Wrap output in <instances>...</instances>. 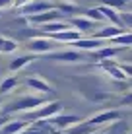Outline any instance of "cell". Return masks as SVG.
<instances>
[{
    "mask_svg": "<svg viewBox=\"0 0 132 134\" xmlns=\"http://www.w3.org/2000/svg\"><path fill=\"white\" fill-rule=\"evenodd\" d=\"M47 103V99L43 95H21V97L14 99L10 105H6L4 109V115L10 113H29V111H35L37 107Z\"/></svg>",
    "mask_w": 132,
    "mask_h": 134,
    "instance_id": "obj_1",
    "label": "cell"
},
{
    "mask_svg": "<svg viewBox=\"0 0 132 134\" xmlns=\"http://www.w3.org/2000/svg\"><path fill=\"white\" fill-rule=\"evenodd\" d=\"M60 113H62V103H60V101H47L45 105L37 107L35 111H29V113H25L24 121H27V122L49 121V119L56 117V115H60Z\"/></svg>",
    "mask_w": 132,
    "mask_h": 134,
    "instance_id": "obj_2",
    "label": "cell"
},
{
    "mask_svg": "<svg viewBox=\"0 0 132 134\" xmlns=\"http://www.w3.org/2000/svg\"><path fill=\"white\" fill-rule=\"evenodd\" d=\"M76 82H80L78 84V90H80V93L84 95L85 99H89V101H93V103H101V101H107L111 95L107 93V91H103V90H99V87H95V86H89V84H85L84 80H80V78H76Z\"/></svg>",
    "mask_w": 132,
    "mask_h": 134,
    "instance_id": "obj_3",
    "label": "cell"
},
{
    "mask_svg": "<svg viewBox=\"0 0 132 134\" xmlns=\"http://www.w3.org/2000/svg\"><path fill=\"white\" fill-rule=\"evenodd\" d=\"M56 8V2H49V0H31L29 4L20 8V14L25 18L29 16H35V14H41V12H49V10H54Z\"/></svg>",
    "mask_w": 132,
    "mask_h": 134,
    "instance_id": "obj_4",
    "label": "cell"
},
{
    "mask_svg": "<svg viewBox=\"0 0 132 134\" xmlns=\"http://www.w3.org/2000/svg\"><path fill=\"white\" fill-rule=\"evenodd\" d=\"M56 45H58V43H54L53 39H49V37H45V35H41V37H31V39L27 41V49H29L31 53H41V54L54 51V49H56Z\"/></svg>",
    "mask_w": 132,
    "mask_h": 134,
    "instance_id": "obj_5",
    "label": "cell"
},
{
    "mask_svg": "<svg viewBox=\"0 0 132 134\" xmlns=\"http://www.w3.org/2000/svg\"><path fill=\"white\" fill-rule=\"evenodd\" d=\"M80 122H82V119L78 115H56V117L49 119V124L54 126L58 132H64V130L76 126V124H80Z\"/></svg>",
    "mask_w": 132,
    "mask_h": 134,
    "instance_id": "obj_6",
    "label": "cell"
},
{
    "mask_svg": "<svg viewBox=\"0 0 132 134\" xmlns=\"http://www.w3.org/2000/svg\"><path fill=\"white\" fill-rule=\"evenodd\" d=\"M60 20V12L54 8V10H49V12H41V14H35V16H29L25 18L27 24H33V25H45V24H51V21H58Z\"/></svg>",
    "mask_w": 132,
    "mask_h": 134,
    "instance_id": "obj_7",
    "label": "cell"
},
{
    "mask_svg": "<svg viewBox=\"0 0 132 134\" xmlns=\"http://www.w3.org/2000/svg\"><path fill=\"white\" fill-rule=\"evenodd\" d=\"M49 58L56 60V62H80L84 58V54L76 49H68V51H58V53L49 54Z\"/></svg>",
    "mask_w": 132,
    "mask_h": 134,
    "instance_id": "obj_8",
    "label": "cell"
},
{
    "mask_svg": "<svg viewBox=\"0 0 132 134\" xmlns=\"http://www.w3.org/2000/svg\"><path fill=\"white\" fill-rule=\"evenodd\" d=\"M115 121H120V113L119 111H103V113L95 115V117L89 119V124L97 128L99 124H105V122H115Z\"/></svg>",
    "mask_w": 132,
    "mask_h": 134,
    "instance_id": "obj_9",
    "label": "cell"
},
{
    "mask_svg": "<svg viewBox=\"0 0 132 134\" xmlns=\"http://www.w3.org/2000/svg\"><path fill=\"white\" fill-rule=\"evenodd\" d=\"M49 39H53L54 43H74V41L82 39V33L76 29H66V31H60V33H53V35H45Z\"/></svg>",
    "mask_w": 132,
    "mask_h": 134,
    "instance_id": "obj_10",
    "label": "cell"
},
{
    "mask_svg": "<svg viewBox=\"0 0 132 134\" xmlns=\"http://www.w3.org/2000/svg\"><path fill=\"white\" fill-rule=\"evenodd\" d=\"M124 33V27H115V25H105L101 27V29H97L93 33V39H99V41H105V39H115V37H119Z\"/></svg>",
    "mask_w": 132,
    "mask_h": 134,
    "instance_id": "obj_11",
    "label": "cell"
},
{
    "mask_svg": "<svg viewBox=\"0 0 132 134\" xmlns=\"http://www.w3.org/2000/svg\"><path fill=\"white\" fill-rule=\"evenodd\" d=\"M72 45V49H76V51H97V49H101V47H105V41H99V39H78V41H74V43H70Z\"/></svg>",
    "mask_w": 132,
    "mask_h": 134,
    "instance_id": "obj_12",
    "label": "cell"
},
{
    "mask_svg": "<svg viewBox=\"0 0 132 134\" xmlns=\"http://www.w3.org/2000/svg\"><path fill=\"white\" fill-rule=\"evenodd\" d=\"M29 124L31 122L24 121V119H14V121H8L2 128H0V134H20V132H24Z\"/></svg>",
    "mask_w": 132,
    "mask_h": 134,
    "instance_id": "obj_13",
    "label": "cell"
},
{
    "mask_svg": "<svg viewBox=\"0 0 132 134\" xmlns=\"http://www.w3.org/2000/svg\"><path fill=\"white\" fill-rule=\"evenodd\" d=\"M25 86L31 87V90L39 91V93H53V87L49 82H45L43 78H37V76H29L25 78Z\"/></svg>",
    "mask_w": 132,
    "mask_h": 134,
    "instance_id": "obj_14",
    "label": "cell"
},
{
    "mask_svg": "<svg viewBox=\"0 0 132 134\" xmlns=\"http://www.w3.org/2000/svg\"><path fill=\"white\" fill-rule=\"evenodd\" d=\"M68 24H70V27H72V29L80 31L82 35H84V33H89V31H91L93 27H95V24H93V21H91V20H88V18H84V16H82V18H80V16L72 18V20L68 21Z\"/></svg>",
    "mask_w": 132,
    "mask_h": 134,
    "instance_id": "obj_15",
    "label": "cell"
},
{
    "mask_svg": "<svg viewBox=\"0 0 132 134\" xmlns=\"http://www.w3.org/2000/svg\"><path fill=\"white\" fill-rule=\"evenodd\" d=\"M99 12H101V16H103V20H109L111 21V25H115V27H122V21H120V14L117 12V10H113V8H109V6H99L97 8Z\"/></svg>",
    "mask_w": 132,
    "mask_h": 134,
    "instance_id": "obj_16",
    "label": "cell"
},
{
    "mask_svg": "<svg viewBox=\"0 0 132 134\" xmlns=\"http://www.w3.org/2000/svg\"><path fill=\"white\" fill-rule=\"evenodd\" d=\"M66 29H70V24L68 21H51V24H45V25H41V33H45V35H53V33H60V31H66Z\"/></svg>",
    "mask_w": 132,
    "mask_h": 134,
    "instance_id": "obj_17",
    "label": "cell"
},
{
    "mask_svg": "<svg viewBox=\"0 0 132 134\" xmlns=\"http://www.w3.org/2000/svg\"><path fill=\"white\" fill-rule=\"evenodd\" d=\"M120 51H122V47H101V49L93 51V58H97V60H109L111 57L119 54Z\"/></svg>",
    "mask_w": 132,
    "mask_h": 134,
    "instance_id": "obj_18",
    "label": "cell"
},
{
    "mask_svg": "<svg viewBox=\"0 0 132 134\" xmlns=\"http://www.w3.org/2000/svg\"><path fill=\"white\" fill-rule=\"evenodd\" d=\"M33 60H35V54H21V57L14 58V60L10 62V70L12 72H18V70H21L24 66H27V64L33 62Z\"/></svg>",
    "mask_w": 132,
    "mask_h": 134,
    "instance_id": "obj_19",
    "label": "cell"
},
{
    "mask_svg": "<svg viewBox=\"0 0 132 134\" xmlns=\"http://www.w3.org/2000/svg\"><path fill=\"white\" fill-rule=\"evenodd\" d=\"M93 132H95V126H91V124L85 121V122H80V124H76V126L64 130L62 134H93Z\"/></svg>",
    "mask_w": 132,
    "mask_h": 134,
    "instance_id": "obj_20",
    "label": "cell"
},
{
    "mask_svg": "<svg viewBox=\"0 0 132 134\" xmlns=\"http://www.w3.org/2000/svg\"><path fill=\"white\" fill-rule=\"evenodd\" d=\"M103 134H128V122L126 121H115Z\"/></svg>",
    "mask_w": 132,
    "mask_h": 134,
    "instance_id": "obj_21",
    "label": "cell"
},
{
    "mask_svg": "<svg viewBox=\"0 0 132 134\" xmlns=\"http://www.w3.org/2000/svg\"><path fill=\"white\" fill-rule=\"evenodd\" d=\"M111 43L115 45V47H132V33H122L119 37H115V39H111Z\"/></svg>",
    "mask_w": 132,
    "mask_h": 134,
    "instance_id": "obj_22",
    "label": "cell"
},
{
    "mask_svg": "<svg viewBox=\"0 0 132 134\" xmlns=\"http://www.w3.org/2000/svg\"><path fill=\"white\" fill-rule=\"evenodd\" d=\"M18 51V43L8 37H0V53H14Z\"/></svg>",
    "mask_w": 132,
    "mask_h": 134,
    "instance_id": "obj_23",
    "label": "cell"
},
{
    "mask_svg": "<svg viewBox=\"0 0 132 134\" xmlns=\"http://www.w3.org/2000/svg\"><path fill=\"white\" fill-rule=\"evenodd\" d=\"M18 86V78H6V80H2V84H0V93H8V91H12L14 87Z\"/></svg>",
    "mask_w": 132,
    "mask_h": 134,
    "instance_id": "obj_24",
    "label": "cell"
},
{
    "mask_svg": "<svg viewBox=\"0 0 132 134\" xmlns=\"http://www.w3.org/2000/svg\"><path fill=\"white\" fill-rule=\"evenodd\" d=\"M84 18L91 20L93 24H97V21H105V20H103V16H101V12H99L97 8H88V10H85V16H84Z\"/></svg>",
    "mask_w": 132,
    "mask_h": 134,
    "instance_id": "obj_25",
    "label": "cell"
},
{
    "mask_svg": "<svg viewBox=\"0 0 132 134\" xmlns=\"http://www.w3.org/2000/svg\"><path fill=\"white\" fill-rule=\"evenodd\" d=\"M56 10L60 14H74V12H78V6L70 4V2H60V4H56Z\"/></svg>",
    "mask_w": 132,
    "mask_h": 134,
    "instance_id": "obj_26",
    "label": "cell"
},
{
    "mask_svg": "<svg viewBox=\"0 0 132 134\" xmlns=\"http://www.w3.org/2000/svg\"><path fill=\"white\" fill-rule=\"evenodd\" d=\"M128 0H103V6H109L113 10H119V8H124Z\"/></svg>",
    "mask_w": 132,
    "mask_h": 134,
    "instance_id": "obj_27",
    "label": "cell"
},
{
    "mask_svg": "<svg viewBox=\"0 0 132 134\" xmlns=\"http://www.w3.org/2000/svg\"><path fill=\"white\" fill-rule=\"evenodd\" d=\"M120 21H122V27H132V12H120Z\"/></svg>",
    "mask_w": 132,
    "mask_h": 134,
    "instance_id": "obj_28",
    "label": "cell"
},
{
    "mask_svg": "<svg viewBox=\"0 0 132 134\" xmlns=\"http://www.w3.org/2000/svg\"><path fill=\"white\" fill-rule=\"evenodd\" d=\"M119 68L122 70L124 76H132V64H119Z\"/></svg>",
    "mask_w": 132,
    "mask_h": 134,
    "instance_id": "obj_29",
    "label": "cell"
},
{
    "mask_svg": "<svg viewBox=\"0 0 132 134\" xmlns=\"http://www.w3.org/2000/svg\"><path fill=\"white\" fill-rule=\"evenodd\" d=\"M14 2H16V0H0V10H4V8H10V6H14Z\"/></svg>",
    "mask_w": 132,
    "mask_h": 134,
    "instance_id": "obj_30",
    "label": "cell"
},
{
    "mask_svg": "<svg viewBox=\"0 0 132 134\" xmlns=\"http://www.w3.org/2000/svg\"><path fill=\"white\" fill-rule=\"evenodd\" d=\"M31 0H16V2H14V8H18V10H20L21 6H25V4H29Z\"/></svg>",
    "mask_w": 132,
    "mask_h": 134,
    "instance_id": "obj_31",
    "label": "cell"
},
{
    "mask_svg": "<svg viewBox=\"0 0 132 134\" xmlns=\"http://www.w3.org/2000/svg\"><path fill=\"white\" fill-rule=\"evenodd\" d=\"M122 105H132V93L124 95V99H122Z\"/></svg>",
    "mask_w": 132,
    "mask_h": 134,
    "instance_id": "obj_32",
    "label": "cell"
},
{
    "mask_svg": "<svg viewBox=\"0 0 132 134\" xmlns=\"http://www.w3.org/2000/svg\"><path fill=\"white\" fill-rule=\"evenodd\" d=\"M6 122H8V119H6V117H0V128H2Z\"/></svg>",
    "mask_w": 132,
    "mask_h": 134,
    "instance_id": "obj_33",
    "label": "cell"
},
{
    "mask_svg": "<svg viewBox=\"0 0 132 134\" xmlns=\"http://www.w3.org/2000/svg\"><path fill=\"white\" fill-rule=\"evenodd\" d=\"M0 109H2V99H0Z\"/></svg>",
    "mask_w": 132,
    "mask_h": 134,
    "instance_id": "obj_34",
    "label": "cell"
},
{
    "mask_svg": "<svg viewBox=\"0 0 132 134\" xmlns=\"http://www.w3.org/2000/svg\"><path fill=\"white\" fill-rule=\"evenodd\" d=\"M93 134H97V132H93Z\"/></svg>",
    "mask_w": 132,
    "mask_h": 134,
    "instance_id": "obj_35",
    "label": "cell"
}]
</instances>
